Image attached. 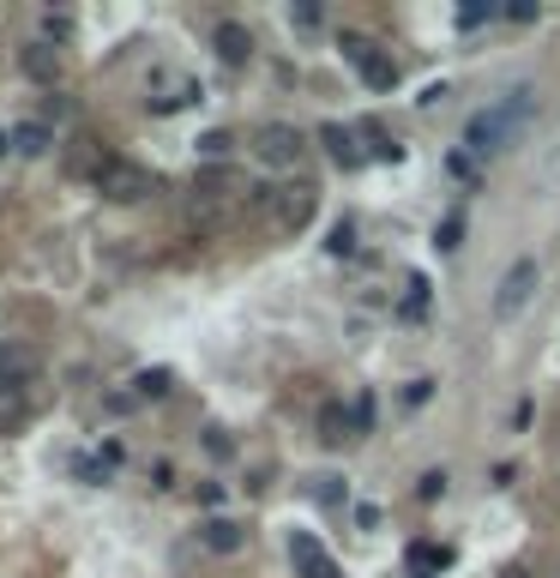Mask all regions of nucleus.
Listing matches in <instances>:
<instances>
[{
  "mask_svg": "<svg viewBox=\"0 0 560 578\" xmlns=\"http://www.w3.org/2000/svg\"><path fill=\"white\" fill-rule=\"evenodd\" d=\"M531 115V90H519V103H495V109H476L464 121V157H495L500 145H512V127Z\"/></svg>",
  "mask_w": 560,
  "mask_h": 578,
  "instance_id": "nucleus-1",
  "label": "nucleus"
},
{
  "mask_svg": "<svg viewBox=\"0 0 560 578\" xmlns=\"http://www.w3.org/2000/svg\"><path fill=\"white\" fill-rule=\"evenodd\" d=\"M265 211H272V223H277L284 235H301V230L313 223V211H320V193L301 187V181H296V187H272Z\"/></svg>",
  "mask_w": 560,
  "mask_h": 578,
  "instance_id": "nucleus-2",
  "label": "nucleus"
},
{
  "mask_svg": "<svg viewBox=\"0 0 560 578\" xmlns=\"http://www.w3.org/2000/svg\"><path fill=\"white\" fill-rule=\"evenodd\" d=\"M91 175H97V187H103L109 199H121V206H133V199H145V193L157 187L151 169H139V163H115V157H109V163H97Z\"/></svg>",
  "mask_w": 560,
  "mask_h": 578,
  "instance_id": "nucleus-3",
  "label": "nucleus"
},
{
  "mask_svg": "<svg viewBox=\"0 0 560 578\" xmlns=\"http://www.w3.org/2000/svg\"><path fill=\"white\" fill-rule=\"evenodd\" d=\"M531 296H536V259H512L507 278H500V290H495V313L512 320V313L531 308Z\"/></svg>",
  "mask_w": 560,
  "mask_h": 578,
  "instance_id": "nucleus-4",
  "label": "nucleus"
},
{
  "mask_svg": "<svg viewBox=\"0 0 560 578\" xmlns=\"http://www.w3.org/2000/svg\"><path fill=\"white\" fill-rule=\"evenodd\" d=\"M301 151H308V145H301V133L284 127V121H277V127H265L260 139H253V157H260L265 169H296Z\"/></svg>",
  "mask_w": 560,
  "mask_h": 578,
  "instance_id": "nucleus-5",
  "label": "nucleus"
},
{
  "mask_svg": "<svg viewBox=\"0 0 560 578\" xmlns=\"http://www.w3.org/2000/svg\"><path fill=\"white\" fill-rule=\"evenodd\" d=\"M344 54H350V66H356V73H362L374 90H391V85H398V66H391L386 54H374L362 37H344Z\"/></svg>",
  "mask_w": 560,
  "mask_h": 578,
  "instance_id": "nucleus-6",
  "label": "nucleus"
},
{
  "mask_svg": "<svg viewBox=\"0 0 560 578\" xmlns=\"http://www.w3.org/2000/svg\"><path fill=\"white\" fill-rule=\"evenodd\" d=\"M289 561L301 566V578H344L338 561H332V554H320V542H313V537H289Z\"/></svg>",
  "mask_w": 560,
  "mask_h": 578,
  "instance_id": "nucleus-7",
  "label": "nucleus"
},
{
  "mask_svg": "<svg viewBox=\"0 0 560 578\" xmlns=\"http://www.w3.org/2000/svg\"><path fill=\"white\" fill-rule=\"evenodd\" d=\"M217 61L223 66H248V54H253V37H248V25H235V19H223L217 25Z\"/></svg>",
  "mask_w": 560,
  "mask_h": 578,
  "instance_id": "nucleus-8",
  "label": "nucleus"
},
{
  "mask_svg": "<svg viewBox=\"0 0 560 578\" xmlns=\"http://www.w3.org/2000/svg\"><path fill=\"white\" fill-rule=\"evenodd\" d=\"M30 422V385H0V434H18Z\"/></svg>",
  "mask_w": 560,
  "mask_h": 578,
  "instance_id": "nucleus-9",
  "label": "nucleus"
},
{
  "mask_svg": "<svg viewBox=\"0 0 560 578\" xmlns=\"http://www.w3.org/2000/svg\"><path fill=\"white\" fill-rule=\"evenodd\" d=\"M18 66H25V78H37V85H54V78H61V54H54V42H30V49L18 54Z\"/></svg>",
  "mask_w": 560,
  "mask_h": 578,
  "instance_id": "nucleus-10",
  "label": "nucleus"
},
{
  "mask_svg": "<svg viewBox=\"0 0 560 578\" xmlns=\"http://www.w3.org/2000/svg\"><path fill=\"white\" fill-rule=\"evenodd\" d=\"M37 373V356L25 344H0V385H30Z\"/></svg>",
  "mask_w": 560,
  "mask_h": 578,
  "instance_id": "nucleus-11",
  "label": "nucleus"
},
{
  "mask_svg": "<svg viewBox=\"0 0 560 578\" xmlns=\"http://www.w3.org/2000/svg\"><path fill=\"white\" fill-rule=\"evenodd\" d=\"M199 537H206L211 554H235V549H241V525H235V518H211Z\"/></svg>",
  "mask_w": 560,
  "mask_h": 578,
  "instance_id": "nucleus-12",
  "label": "nucleus"
},
{
  "mask_svg": "<svg viewBox=\"0 0 560 578\" xmlns=\"http://www.w3.org/2000/svg\"><path fill=\"white\" fill-rule=\"evenodd\" d=\"M13 151H25V157H42V151H49V121H25V127L13 133Z\"/></svg>",
  "mask_w": 560,
  "mask_h": 578,
  "instance_id": "nucleus-13",
  "label": "nucleus"
},
{
  "mask_svg": "<svg viewBox=\"0 0 560 578\" xmlns=\"http://www.w3.org/2000/svg\"><path fill=\"white\" fill-rule=\"evenodd\" d=\"M356 434H374V398H368V392L350 404V440Z\"/></svg>",
  "mask_w": 560,
  "mask_h": 578,
  "instance_id": "nucleus-14",
  "label": "nucleus"
},
{
  "mask_svg": "<svg viewBox=\"0 0 560 578\" xmlns=\"http://www.w3.org/2000/svg\"><path fill=\"white\" fill-rule=\"evenodd\" d=\"M458 235H464V218L452 211V218H446L440 230H434V247H440V254H452V247H458Z\"/></svg>",
  "mask_w": 560,
  "mask_h": 578,
  "instance_id": "nucleus-15",
  "label": "nucleus"
},
{
  "mask_svg": "<svg viewBox=\"0 0 560 578\" xmlns=\"http://www.w3.org/2000/svg\"><path fill=\"white\" fill-rule=\"evenodd\" d=\"M326 145H332V157H338L344 169L356 163V151H350V127H326Z\"/></svg>",
  "mask_w": 560,
  "mask_h": 578,
  "instance_id": "nucleus-16",
  "label": "nucleus"
},
{
  "mask_svg": "<svg viewBox=\"0 0 560 578\" xmlns=\"http://www.w3.org/2000/svg\"><path fill=\"white\" fill-rule=\"evenodd\" d=\"M422 313H428V283H410V296H405V320H422Z\"/></svg>",
  "mask_w": 560,
  "mask_h": 578,
  "instance_id": "nucleus-17",
  "label": "nucleus"
},
{
  "mask_svg": "<svg viewBox=\"0 0 560 578\" xmlns=\"http://www.w3.org/2000/svg\"><path fill=\"white\" fill-rule=\"evenodd\" d=\"M139 392H145V398H163V392H170V373H163V368H145V373H139Z\"/></svg>",
  "mask_w": 560,
  "mask_h": 578,
  "instance_id": "nucleus-18",
  "label": "nucleus"
},
{
  "mask_svg": "<svg viewBox=\"0 0 560 578\" xmlns=\"http://www.w3.org/2000/svg\"><path fill=\"white\" fill-rule=\"evenodd\" d=\"M313 494H320L326 506H344V476H320V482H313Z\"/></svg>",
  "mask_w": 560,
  "mask_h": 578,
  "instance_id": "nucleus-19",
  "label": "nucleus"
},
{
  "mask_svg": "<svg viewBox=\"0 0 560 578\" xmlns=\"http://www.w3.org/2000/svg\"><path fill=\"white\" fill-rule=\"evenodd\" d=\"M206 452H211V458H229V452H235V440L223 434V428H206Z\"/></svg>",
  "mask_w": 560,
  "mask_h": 578,
  "instance_id": "nucleus-20",
  "label": "nucleus"
},
{
  "mask_svg": "<svg viewBox=\"0 0 560 578\" xmlns=\"http://www.w3.org/2000/svg\"><path fill=\"white\" fill-rule=\"evenodd\" d=\"M434 398V380H416V385H405V404L410 410H422V404Z\"/></svg>",
  "mask_w": 560,
  "mask_h": 578,
  "instance_id": "nucleus-21",
  "label": "nucleus"
},
{
  "mask_svg": "<svg viewBox=\"0 0 560 578\" xmlns=\"http://www.w3.org/2000/svg\"><path fill=\"white\" fill-rule=\"evenodd\" d=\"M73 470H78V476H85V482H103V470H109V464H103V458H78V464H73Z\"/></svg>",
  "mask_w": 560,
  "mask_h": 578,
  "instance_id": "nucleus-22",
  "label": "nucleus"
},
{
  "mask_svg": "<svg viewBox=\"0 0 560 578\" xmlns=\"http://www.w3.org/2000/svg\"><path fill=\"white\" fill-rule=\"evenodd\" d=\"M350 242H356V223H338L332 230V254H350Z\"/></svg>",
  "mask_w": 560,
  "mask_h": 578,
  "instance_id": "nucleus-23",
  "label": "nucleus"
},
{
  "mask_svg": "<svg viewBox=\"0 0 560 578\" xmlns=\"http://www.w3.org/2000/svg\"><path fill=\"white\" fill-rule=\"evenodd\" d=\"M440 489H446V476H440V470L422 476V501H440Z\"/></svg>",
  "mask_w": 560,
  "mask_h": 578,
  "instance_id": "nucleus-24",
  "label": "nucleus"
},
{
  "mask_svg": "<svg viewBox=\"0 0 560 578\" xmlns=\"http://www.w3.org/2000/svg\"><path fill=\"white\" fill-rule=\"evenodd\" d=\"M483 19H488V7H464V13H458V25H464V30H476Z\"/></svg>",
  "mask_w": 560,
  "mask_h": 578,
  "instance_id": "nucleus-25",
  "label": "nucleus"
},
{
  "mask_svg": "<svg viewBox=\"0 0 560 578\" xmlns=\"http://www.w3.org/2000/svg\"><path fill=\"white\" fill-rule=\"evenodd\" d=\"M7 151H13V139H7V133H0V157H7Z\"/></svg>",
  "mask_w": 560,
  "mask_h": 578,
  "instance_id": "nucleus-26",
  "label": "nucleus"
}]
</instances>
